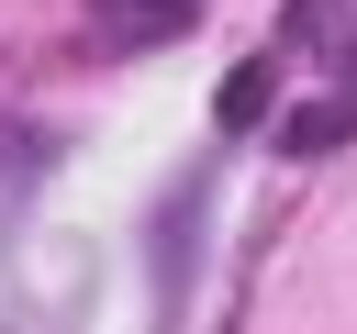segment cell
Here are the masks:
<instances>
[{
  "label": "cell",
  "instance_id": "6da1fadb",
  "mask_svg": "<svg viewBox=\"0 0 357 334\" xmlns=\"http://www.w3.org/2000/svg\"><path fill=\"white\" fill-rule=\"evenodd\" d=\"M346 122H357V111H346V100H324V111H301V122H290V156H324V145H335V134H346Z\"/></svg>",
  "mask_w": 357,
  "mask_h": 334
},
{
  "label": "cell",
  "instance_id": "7a4b0ae2",
  "mask_svg": "<svg viewBox=\"0 0 357 334\" xmlns=\"http://www.w3.org/2000/svg\"><path fill=\"white\" fill-rule=\"evenodd\" d=\"M257 100H268V67H234L223 78V122H257Z\"/></svg>",
  "mask_w": 357,
  "mask_h": 334
}]
</instances>
